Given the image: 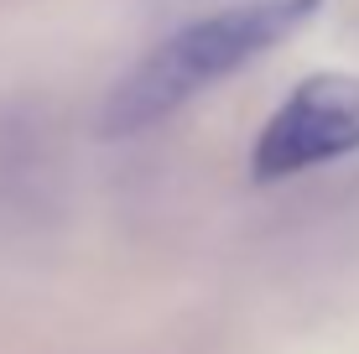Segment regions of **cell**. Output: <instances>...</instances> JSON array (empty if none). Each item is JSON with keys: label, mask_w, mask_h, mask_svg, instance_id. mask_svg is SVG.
Listing matches in <instances>:
<instances>
[{"label": "cell", "mask_w": 359, "mask_h": 354, "mask_svg": "<svg viewBox=\"0 0 359 354\" xmlns=\"http://www.w3.org/2000/svg\"><path fill=\"white\" fill-rule=\"evenodd\" d=\"M318 6L323 0H240V6H224L203 21H188L167 42H156L109 89L99 130L104 136H141V130H151L156 120L177 115L182 104L198 100L203 89H214L219 79H229L245 63L266 57L281 36H292L302 21H313Z\"/></svg>", "instance_id": "6da1fadb"}, {"label": "cell", "mask_w": 359, "mask_h": 354, "mask_svg": "<svg viewBox=\"0 0 359 354\" xmlns=\"http://www.w3.org/2000/svg\"><path fill=\"white\" fill-rule=\"evenodd\" d=\"M359 151V73H307L302 83L271 109L250 146L255 182H287L297 172L344 162Z\"/></svg>", "instance_id": "7a4b0ae2"}]
</instances>
